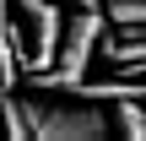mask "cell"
Masks as SVG:
<instances>
[{"instance_id":"cell-1","label":"cell","mask_w":146,"mask_h":141,"mask_svg":"<svg viewBox=\"0 0 146 141\" xmlns=\"http://www.w3.org/2000/svg\"><path fill=\"white\" fill-rule=\"evenodd\" d=\"M108 27H114V22H108V11H70V16H65L60 60H54V71H38V76H33V87H43V92H70L76 82H87L92 54L114 38Z\"/></svg>"},{"instance_id":"cell-2","label":"cell","mask_w":146,"mask_h":141,"mask_svg":"<svg viewBox=\"0 0 146 141\" xmlns=\"http://www.w3.org/2000/svg\"><path fill=\"white\" fill-rule=\"evenodd\" d=\"M114 130V114H103L92 98L81 103H38L33 98V136L38 141H103Z\"/></svg>"},{"instance_id":"cell-3","label":"cell","mask_w":146,"mask_h":141,"mask_svg":"<svg viewBox=\"0 0 146 141\" xmlns=\"http://www.w3.org/2000/svg\"><path fill=\"white\" fill-rule=\"evenodd\" d=\"M16 11H22V22L33 27V54H27V76H38V71H54V60H60V43H65V11L54 5V0H11Z\"/></svg>"},{"instance_id":"cell-4","label":"cell","mask_w":146,"mask_h":141,"mask_svg":"<svg viewBox=\"0 0 146 141\" xmlns=\"http://www.w3.org/2000/svg\"><path fill=\"white\" fill-rule=\"evenodd\" d=\"M114 130L130 141H146V98H119L114 103Z\"/></svg>"},{"instance_id":"cell-5","label":"cell","mask_w":146,"mask_h":141,"mask_svg":"<svg viewBox=\"0 0 146 141\" xmlns=\"http://www.w3.org/2000/svg\"><path fill=\"white\" fill-rule=\"evenodd\" d=\"M108 22L119 33H146V0H114L108 5Z\"/></svg>"},{"instance_id":"cell-6","label":"cell","mask_w":146,"mask_h":141,"mask_svg":"<svg viewBox=\"0 0 146 141\" xmlns=\"http://www.w3.org/2000/svg\"><path fill=\"white\" fill-rule=\"evenodd\" d=\"M60 5H70V11H108L103 0H60Z\"/></svg>"},{"instance_id":"cell-7","label":"cell","mask_w":146,"mask_h":141,"mask_svg":"<svg viewBox=\"0 0 146 141\" xmlns=\"http://www.w3.org/2000/svg\"><path fill=\"white\" fill-rule=\"evenodd\" d=\"M103 5H114V0H103Z\"/></svg>"}]
</instances>
